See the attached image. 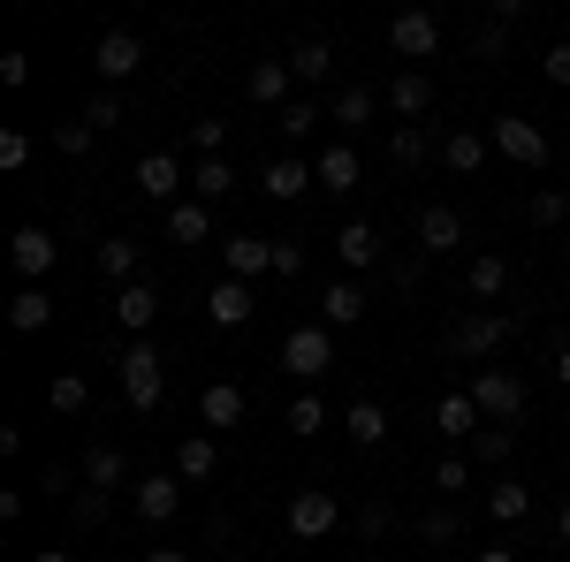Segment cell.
I'll return each instance as SVG.
<instances>
[{
	"mask_svg": "<svg viewBox=\"0 0 570 562\" xmlns=\"http://www.w3.org/2000/svg\"><path fill=\"white\" fill-rule=\"evenodd\" d=\"M320 426H327V403H320V395H297V403H289V433H297V441H312Z\"/></svg>",
	"mask_w": 570,
	"mask_h": 562,
	"instance_id": "40",
	"label": "cell"
},
{
	"mask_svg": "<svg viewBox=\"0 0 570 562\" xmlns=\"http://www.w3.org/2000/svg\"><path fill=\"white\" fill-rule=\"evenodd\" d=\"M91 137H99V130H91L85 115H77V122H53V152H69V160H85V152H91Z\"/></svg>",
	"mask_w": 570,
	"mask_h": 562,
	"instance_id": "39",
	"label": "cell"
},
{
	"mask_svg": "<svg viewBox=\"0 0 570 562\" xmlns=\"http://www.w3.org/2000/svg\"><path fill=\"white\" fill-rule=\"evenodd\" d=\"M289 77H297L289 61H252V77H244V85H252L259 107H282V99H289Z\"/></svg>",
	"mask_w": 570,
	"mask_h": 562,
	"instance_id": "28",
	"label": "cell"
},
{
	"mask_svg": "<svg viewBox=\"0 0 570 562\" xmlns=\"http://www.w3.org/2000/svg\"><path fill=\"white\" fill-rule=\"evenodd\" d=\"M31 562H77V555H69V548H46V555H31Z\"/></svg>",
	"mask_w": 570,
	"mask_h": 562,
	"instance_id": "57",
	"label": "cell"
},
{
	"mask_svg": "<svg viewBox=\"0 0 570 562\" xmlns=\"http://www.w3.org/2000/svg\"><path fill=\"white\" fill-rule=\"evenodd\" d=\"M198 418H206V426H244V388H236V381H206V388H198Z\"/></svg>",
	"mask_w": 570,
	"mask_h": 562,
	"instance_id": "19",
	"label": "cell"
},
{
	"mask_svg": "<svg viewBox=\"0 0 570 562\" xmlns=\"http://www.w3.org/2000/svg\"><path fill=\"white\" fill-rule=\"evenodd\" d=\"M312 175H320V190H343V198H351L357 190V145H327V152H320V160H312Z\"/></svg>",
	"mask_w": 570,
	"mask_h": 562,
	"instance_id": "21",
	"label": "cell"
},
{
	"mask_svg": "<svg viewBox=\"0 0 570 562\" xmlns=\"http://www.w3.org/2000/svg\"><path fill=\"white\" fill-rule=\"evenodd\" d=\"M335 259H343V274L381 266V228H373V220H343V228H335Z\"/></svg>",
	"mask_w": 570,
	"mask_h": 562,
	"instance_id": "12",
	"label": "cell"
},
{
	"mask_svg": "<svg viewBox=\"0 0 570 562\" xmlns=\"http://www.w3.org/2000/svg\"><path fill=\"white\" fill-rule=\"evenodd\" d=\"M190 145H198V160H220V145H228V122H190Z\"/></svg>",
	"mask_w": 570,
	"mask_h": 562,
	"instance_id": "45",
	"label": "cell"
},
{
	"mask_svg": "<svg viewBox=\"0 0 570 562\" xmlns=\"http://www.w3.org/2000/svg\"><path fill=\"white\" fill-rule=\"evenodd\" d=\"M357 532L381 540V532H389V502H365V510H357Z\"/></svg>",
	"mask_w": 570,
	"mask_h": 562,
	"instance_id": "52",
	"label": "cell"
},
{
	"mask_svg": "<svg viewBox=\"0 0 570 562\" xmlns=\"http://www.w3.org/2000/svg\"><path fill=\"white\" fill-rule=\"evenodd\" d=\"M464 486H472V464H464V456H441L434 464V494H464Z\"/></svg>",
	"mask_w": 570,
	"mask_h": 562,
	"instance_id": "41",
	"label": "cell"
},
{
	"mask_svg": "<svg viewBox=\"0 0 570 562\" xmlns=\"http://www.w3.org/2000/svg\"><path fill=\"white\" fill-rule=\"evenodd\" d=\"M464 289H472L480 304H494L502 289H510V259H502V252H472V274H464Z\"/></svg>",
	"mask_w": 570,
	"mask_h": 562,
	"instance_id": "23",
	"label": "cell"
},
{
	"mask_svg": "<svg viewBox=\"0 0 570 562\" xmlns=\"http://www.w3.org/2000/svg\"><path fill=\"white\" fill-rule=\"evenodd\" d=\"M540 69H548V85H570V39H556L540 53Z\"/></svg>",
	"mask_w": 570,
	"mask_h": 562,
	"instance_id": "49",
	"label": "cell"
},
{
	"mask_svg": "<svg viewBox=\"0 0 570 562\" xmlns=\"http://www.w3.org/2000/svg\"><path fill=\"white\" fill-rule=\"evenodd\" d=\"M419 540H426V548H449V540H456V510H426V517H419Z\"/></svg>",
	"mask_w": 570,
	"mask_h": 562,
	"instance_id": "43",
	"label": "cell"
},
{
	"mask_svg": "<svg viewBox=\"0 0 570 562\" xmlns=\"http://www.w3.org/2000/svg\"><path fill=\"white\" fill-rule=\"evenodd\" d=\"M556 532H563V548H570V494H563V510H556Z\"/></svg>",
	"mask_w": 570,
	"mask_h": 562,
	"instance_id": "56",
	"label": "cell"
},
{
	"mask_svg": "<svg viewBox=\"0 0 570 562\" xmlns=\"http://www.w3.org/2000/svg\"><path fill=\"white\" fill-rule=\"evenodd\" d=\"M312 122H320V107H312V99H289V107H282V130H289V137H305Z\"/></svg>",
	"mask_w": 570,
	"mask_h": 562,
	"instance_id": "48",
	"label": "cell"
},
{
	"mask_svg": "<svg viewBox=\"0 0 570 562\" xmlns=\"http://www.w3.org/2000/svg\"><path fill=\"white\" fill-rule=\"evenodd\" d=\"M472 403H480V418H494V426H518V411H525V381L510 373V365H487V373H472Z\"/></svg>",
	"mask_w": 570,
	"mask_h": 562,
	"instance_id": "1",
	"label": "cell"
},
{
	"mask_svg": "<svg viewBox=\"0 0 570 562\" xmlns=\"http://www.w3.org/2000/svg\"><path fill=\"white\" fill-rule=\"evenodd\" d=\"M145 562H190L183 548H145Z\"/></svg>",
	"mask_w": 570,
	"mask_h": 562,
	"instance_id": "54",
	"label": "cell"
},
{
	"mask_svg": "<svg viewBox=\"0 0 570 562\" xmlns=\"http://www.w3.org/2000/svg\"><path fill=\"white\" fill-rule=\"evenodd\" d=\"M8 327H16V335L53 327V297H46V289H16V297H8Z\"/></svg>",
	"mask_w": 570,
	"mask_h": 562,
	"instance_id": "24",
	"label": "cell"
},
{
	"mask_svg": "<svg viewBox=\"0 0 570 562\" xmlns=\"http://www.w3.org/2000/svg\"><path fill=\"white\" fill-rule=\"evenodd\" d=\"M53 259H61V244H53L46 228H16V236H8V266L23 274V289H39L46 274H53Z\"/></svg>",
	"mask_w": 570,
	"mask_h": 562,
	"instance_id": "6",
	"label": "cell"
},
{
	"mask_svg": "<svg viewBox=\"0 0 570 562\" xmlns=\"http://www.w3.org/2000/svg\"><path fill=\"white\" fill-rule=\"evenodd\" d=\"M563 214H570V198H563V190H532V228H556Z\"/></svg>",
	"mask_w": 570,
	"mask_h": 562,
	"instance_id": "44",
	"label": "cell"
},
{
	"mask_svg": "<svg viewBox=\"0 0 570 562\" xmlns=\"http://www.w3.org/2000/svg\"><path fill=\"white\" fill-rule=\"evenodd\" d=\"M91 69H99L107 85L137 77V69H145V39H137V31H107V39L91 46Z\"/></svg>",
	"mask_w": 570,
	"mask_h": 562,
	"instance_id": "7",
	"label": "cell"
},
{
	"mask_svg": "<svg viewBox=\"0 0 570 562\" xmlns=\"http://www.w3.org/2000/svg\"><path fill=\"white\" fill-rule=\"evenodd\" d=\"M168 236H176V244H206V236H214V206H198V198L168 206Z\"/></svg>",
	"mask_w": 570,
	"mask_h": 562,
	"instance_id": "29",
	"label": "cell"
},
{
	"mask_svg": "<svg viewBox=\"0 0 570 562\" xmlns=\"http://www.w3.org/2000/svg\"><path fill=\"white\" fill-rule=\"evenodd\" d=\"M252 312H259L252 282H214V297H206V319H214V327H244Z\"/></svg>",
	"mask_w": 570,
	"mask_h": 562,
	"instance_id": "18",
	"label": "cell"
},
{
	"mask_svg": "<svg viewBox=\"0 0 570 562\" xmlns=\"http://www.w3.org/2000/svg\"><path fill=\"white\" fill-rule=\"evenodd\" d=\"M563 274H570V244H563Z\"/></svg>",
	"mask_w": 570,
	"mask_h": 562,
	"instance_id": "59",
	"label": "cell"
},
{
	"mask_svg": "<svg viewBox=\"0 0 570 562\" xmlns=\"http://www.w3.org/2000/svg\"><path fill=\"white\" fill-rule=\"evenodd\" d=\"M373 107H381V99H373V91H365V85H343V91H335V107H327V122H343V130H365V122H373Z\"/></svg>",
	"mask_w": 570,
	"mask_h": 562,
	"instance_id": "27",
	"label": "cell"
},
{
	"mask_svg": "<svg viewBox=\"0 0 570 562\" xmlns=\"http://www.w3.org/2000/svg\"><path fill=\"white\" fill-rule=\"evenodd\" d=\"M23 160H31V137H23V130H0V168L16 175Z\"/></svg>",
	"mask_w": 570,
	"mask_h": 562,
	"instance_id": "47",
	"label": "cell"
},
{
	"mask_svg": "<svg viewBox=\"0 0 570 562\" xmlns=\"http://www.w3.org/2000/svg\"><path fill=\"white\" fill-rule=\"evenodd\" d=\"M487 145H494L502 160H518V168H548V130H540V122H525V115H494Z\"/></svg>",
	"mask_w": 570,
	"mask_h": 562,
	"instance_id": "3",
	"label": "cell"
},
{
	"mask_svg": "<svg viewBox=\"0 0 570 562\" xmlns=\"http://www.w3.org/2000/svg\"><path fill=\"white\" fill-rule=\"evenodd\" d=\"M289 69H297L305 85H320V77L335 69V53H327V39H297V46H289Z\"/></svg>",
	"mask_w": 570,
	"mask_h": 562,
	"instance_id": "37",
	"label": "cell"
},
{
	"mask_svg": "<svg viewBox=\"0 0 570 562\" xmlns=\"http://www.w3.org/2000/svg\"><path fill=\"white\" fill-rule=\"evenodd\" d=\"M282 365H289L297 381H320V373L335 365V335H327L320 319H312V327H289V335H282Z\"/></svg>",
	"mask_w": 570,
	"mask_h": 562,
	"instance_id": "4",
	"label": "cell"
},
{
	"mask_svg": "<svg viewBox=\"0 0 570 562\" xmlns=\"http://www.w3.org/2000/svg\"><path fill=\"white\" fill-rule=\"evenodd\" d=\"M115 319H122L137 343H145V327L160 319V289H153V282H130V289H115Z\"/></svg>",
	"mask_w": 570,
	"mask_h": 562,
	"instance_id": "17",
	"label": "cell"
},
{
	"mask_svg": "<svg viewBox=\"0 0 570 562\" xmlns=\"http://www.w3.org/2000/svg\"><path fill=\"white\" fill-rule=\"evenodd\" d=\"M502 343H510V312H464L456 319V349L464 357H494Z\"/></svg>",
	"mask_w": 570,
	"mask_h": 562,
	"instance_id": "9",
	"label": "cell"
},
{
	"mask_svg": "<svg viewBox=\"0 0 570 562\" xmlns=\"http://www.w3.org/2000/svg\"><path fill=\"white\" fill-rule=\"evenodd\" d=\"M389 46L403 53V61H426V53L441 46V23L426 16V8H403V16L389 23Z\"/></svg>",
	"mask_w": 570,
	"mask_h": 562,
	"instance_id": "10",
	"label": "cell"
},
{
	"mask_svg": "<svg viewBox=\"0 0 570 562\" xmlns=\"http://www.w3.org/2000/svg\"><path fill=\"white\" fill-rule=\"evenodd\" d=\"M85 122H91V130H99V137H107V130H115V122H122V99H115V91H99V99H91V107H85Z\"/></svg>",
	"mask_w": 570,
	"mask_h": 562,
	"instance_id": "46",
	"label": "cell"
},
{
	"mask_svg": "<svg viewBox=\"0 0 570 562\" xmlns=\"http://www.w3.org/2000/svg\"><path fill=\"white\" fill-rule=\"evenodd\" d=\"M510 448H518V433H510V426H480V433H472V456H480V464H502Z\"/></svg>",
	"mask_w": 570,
	"mask_h": 562,
	"instance_id": "38",
	"label": "cell"
},
{
	"mask_svg": "<svg viewBox=\"0 0 570 562\" xmlns=\"http://www.w3.org/2000/svg\"><path fill=\"white\" fill-rule=\"evenodd\" d=\"M91 266H99V282H115V289L145 282V274H137V244H130V236H107V244L91 252Z\"/></svg>",
	"mask_w": 570,
	"mask_h": 562,
	"instance_id": "20",
	"label": "cell"
},
{
	"mask_svg": "<svg viewBox=\"0 0 570 562\" xmlns=\"http://www.w3.org/2000/svg\"><path fill=\"white\" fill-rule=\"evenodd\" d=\"M220 252H228V282H259V274H274V236H228Z\"/></svg>",
	"mask_w": 570,
	"mask_h": 562,
	"instance_id": "14",
	"label": "cell"
},
{
	"mask_svg": "<svg viewBox=\"0 0 570 562\" xmlns=\"http://www.w3.org/2000/svg\"><path fill=\"white\" fill-rule=\"evenodd\" d=\"M259 190H266V198H274V206H289V198H305V190H320V175H312L305 160L289 152V160H274V168L259 175Z\"/></svg>",
	"mask_w": 570,
	"mask_h": 562,
	"instance_id": "15",
	"label": "cell"
},
{
	"mask_svg": "<svg viewBox=\"0 0 570 562\" xmlns=\"http://www.w3.org/2000/svg\"><path fill=\"white\" fill-rule=\"evenodd\" d=\"M556 381H563V388H570V343H563V357H556Z\"/></svg>",
	"mask_w": 570,
	"mask_h": 562,
	"instance_id": "58",
	"label": "cell"
},
{
	"mask_svg": "<svg viewBox=\"0 0 570 562\" xmlns=\"http://www.w3.org/2000/svg\"><path fill=\"white\" fill-rule=\"evenodd\" d=\"M487 517H494V524H518V517H532V486H518V479L487 486Z\"/></svg>",
	"mask_w": 570,
	"mask_h": 562,
	"instance_id": "31",
	"label": "cell"
},
{
	"mask_svg": "<svg viewBox=\"0 0 570 562\" xmlns=\"http://www.w3.org/2000/svg\"><path fill=\"white\" fill-rule=\"evenodd\" d=\"M130 502H137V517H145V524H168V517L183 510V479H168V472L137 479V486H130Z\"/></svg>",
	"mask_w": 570,
	"mask_h": 562,
	"instance_id": "11",
	"label": "cell"
},
{
	"mask_svg": "<svg viewBox=\"0 0 570 562\" xmlns=\"http://www.w3.org/2000/svg\"><path fill=\"white\" fill-rule=\"evenodd\" d=\"M441 160H449L456 175H480V168H487V137H480V130H456V137H441Z\"/></svg>",
	"mask_w": 570,
	"mask_h": 562,
	"instance_id": "32",
	"label": "cell"
},
{
	"mask_svg": "<svg viewBox=\"0 0 570 562\" xmlns=\"http://www.w3.org/2000/svg\"><path fill=\"white\" fill-rule=\"evenodd\" d=\"M456 244H464V214H456V206H426V214H419V252H426V259H449Z\"/></svg>",
	"mask_w": 570,
	"mask_h": 562,
	"instance_id": "13",
	"label": "cell"
},
{
	"mask_svg": "<svg viewBox=\"0 0 570 562\" xmlns=\"http://www.w3.org/2000/svg\"><path fill=\"white\" fill-rule=\"evenodd\" d=\"M357 319H365V289H357L351 274H343L335 289H320V327H327V335H335V327H357Z\"/></svg>",
	"mask_w": 570,
	"mask_h": 562,
	"instance_id": "16",
	"label": "cell"
},
{
	"mask_svg": "<svg viewBox=\"0 0 570 562\" xmlns=\"http://www.w3.org/2000/svg\"><path fill=\"white\" fill-rule=\"evenodd\" d=\"M228 190H236V175H228V160H198V168H190V198H198V206H220Z\"/></svg>",
	"mask_w": 570,
	"mask_h": 562,
	"instance_id": "33",
	"label": "cell"
},
{
	"mask_svg": "<svg viewBox=\"0 0 570 562\" xmlns=\"http://www.w3.org/2000/svg\"><path fill=\"white\" fill-rule=\"evenodd\" d=\"M115 365H122V395H130V411H153L160 388H168V357H160L153 343H130Z\"/></svg>",
	"mask_w": 570,
	"mask_h": 562,
	"instance_id": "2",
	"label": "cell"
},
{
	"mask_svg": "<svg viewBox=\"0 0 570 562\" xmlns=\"http://www.w3.org/2000/svg\"><path fill=\"white\" fill-rule=\"evenodd\" d=\"M77 524H107V494H99V486L77 494Z\"/></svg>",
	"mask_w": 570,
	"mask_h": 562,
	"instance_id": "51",
	"label": "cell"
},
{
	"mask_svg": "<svg viewBox=\"0 0 570 562\" xmlns=\"http://www.w3.org/2000/svg\"><path fill=\"white\" fill-rule=\"evenodd\" d=\"M122 479H130V456H122V448H85V486L115 494Z\"/></svg>",
	"mask_w": 570,
	"mask_h": 562,
	"instance_id": "30",
	"label": "cell"
},
{
	"mask_svg": "<svg viewBox=\"0 0 570 562\" xmlns=\"http://www.w3.org/2000/svg\"><path fill=\"white\" fill-rule=\"evenodd\" d=\"M434 433L441 441H472V433H480V403H472V395H441L434 403Z\"/></svg>",
	"mask_w": 570,
	"mask_h": 562,
	"instance_id": "22",
	"label": "cell"
},
{
	"mask_svg": "<svg viewBox=\"0 0 570 562\" xmlns=\"http://www.w3.org/2000/svg\"><path fill=\"white\" fill-rule=\"evenodd\" d=\"M335 517H343V502H335L327 486H297V494H289V540H327Z\"/></svg>",
	"mask_w": 570,
	"mask_h": 562,
	"instance_id": "5",
	"label": "cell"
},
{
	"mask_svg": "<svg viewBox=\"0 0 570 562\" xmlns=\"http://www.w3.org/2000/svg\"><path fill=\"white\" fill-rule=\"evenodd\" d=\"M426 152H434V145H426L419 122H395V130H389V160H395V168H426Z\"/></svg>",
	"mask_w": 570,
	"mask_h": 562,
	"instance_id": "35",
	"label": "cell"
},
{
	"mask_svg": "<svg viewBox=\"0 0 570 562\" xmlns=\"http://www.w3.org/2000/svg\"><path fill=\"white\" fill-rule=\"evenodd\" d=\"M183 183H190V175H183L176 152H145V160H137V190H145L153 206H183Z\"/></svg>",
	"mask_w": 570,
	"mask_h": 562,
	"instance_id": "8",
	"label": "cell"
},
{
	"mask_svg": "<svg viewBox=\"0 0 570 562\" xmlns=\"http://www.w3.org/2000/svg\"><path fill=\"white\" fill-rule=\"evenodd\" d=\"M472 562H518V555H510V548H480Z\"/></svg>",
	"mask_w": 570,
	"mask_h": 562,
	"instance_id": "55",
	"label": "cell"
},
{
	"mask_svg": "<svg viewBox=\"0 0 570 562\" xmlns=\"http://www.w3.org/2000/svg\"><path fill=\"white\" fill-rule=\"evenodd\" d=\"M502 46H510V23H494V16H487L480 31H472V53H480V61H502Z\"/></svg>",
	"mask_w": 570,
	"mask_h": 562,
	"instance_id": "42",
	"label": "cell"
},
{
	"mask_svg": "<svg viewBox=\"0 0 570 562\" xmlns=\"http://www.w3.org/2000/svg\"><path fill=\"white\" fill-rule=\"evenodd\" d=\"M389 107H395V115H403V122H419V115L434 107V85H426L419 69H403V77H395V85H389Z\"/></svg>",
	"mask_w": 570,
	"mask_h": 562,
	"instance_id": "26",
	"label": "cell"
},
{
	"mask_svg": "<svg viewBox=\"0 0 570 562\" xmlns=\"http://www.w3.org/2000/svg\"><path fill=\"white\" fill-rule=\"evenodd\" d=\"M214 472H220V448H214V433H190V441L176 448V479H190V486H198V479H214Z\"/></svg>",
	"mask_w": 570,
	"mask_h": 562,
	"instance_id": "25",
	"label": "cell"
},
{
	"mask_svg": "<svg viewBox=\"0 0 570 562\" xmlns=\"http://www.w3.org/2000/svg\"><path fill=\"white\" fill-rule=\"evenodd\" d=\"M343 426H351L357 448H381V441H389V411H381V403H351V418H343Z\"/></svg>",
	"mask_w": 570,
	"mask_h": 562,
	"instance_id": "36",
	"label": "cell"
},
{
	"mask_svg": "<svg viewBox=\"0 0 570 562\" xmlns=\"http://www.w3.org/2000/svg\"><path fill=\"white\" fill-rule=\"evenodd\" d=\"M46 403H53L61 418H85V403H91L85 373H53V381H46Z\"/></svg>",
	"mask_w": 570,
	"mask_h": 562,
	"instance_id": "34",
	"label": "cell"
},
{
	"mask_svg": "<svg viewBox=\"0 0 570 562\" xmlns=\"http://www.w3.org/2000/svg\"><path fill=\"white\" fill-rule=\"evenodd\" d=\"M274 274L297 282V274H305V244H274Z\"/></svg>",
	"mask_w": 570,
	"mask_h": 562,
	"instance_id": "50",
	"label": "cell"
},
{
	"mask_svg": "<svg viewBox=\"0 0 570 562\" xmlns=\"http://www.w3.org/2000/svg\"><path fill=\"white\" fill-rule=\"evenodd\" d=\"M0 85H31V61L23 53H0Z\"/></svg>",
	"mask_w": 570,
	"mask_h": 562,
	"instance_id": "53",
	"label": "cell"
}]
</instances>
